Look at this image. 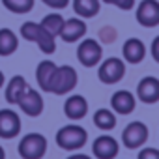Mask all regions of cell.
Masks as SVG:
<instances>
[{"label": "cell", "instance_id": "5b68a950", "mask_svg": "<svg viewBox=\"0 0 159 159\" xmlns=\"http://www.w3.org/2000/svg\"><path fill=\"white\" fill-rule=\"evenodd\" d=\"M124 75H125V64L122 58L111 56V58L99 62L98 77L103 84H116L124 79Z\"/></svg>", "mask_w": 159, "mask_h": 159}, {"label": "cell", "instance_id": "4fadbf2b", "mask_svg": "<svg viewBox=\"0 0 159 159\" xmlns=\"http://www.w3.org/2000/svg\"><path fill=\"white\" fill-rule=\"evenodd\" d=\"M137 98L146 103H157L159 101V79L157 77H144L137 84Z\"/></svg>", "mask_w": 159, "mask_h": 159}, {"label": "cell", "instance_id": "f1b7e54d", "mask_svg": "<svg viewBox=\"0 0 159 159\" xmlns=\"http://www.w3.org/2000/svg\"><path fill=\"white\" fill-rule=\"evenodd\" d=\"M4 83H6V77H4V73H2V71H0V88L4 86Z\"/></svg>", "mask_w": 159, "mask_h": 159}, {"label": "cell", "instance_id": "d6986e66", "mask_svg": "<svg viewBox=\"0 0 159 159\" xmlns=\"http://www.w3.org/2000/svg\"><path fill=\"white\" fill-rule=\"evenodd\" d=\"M71 6L81 19H92L99 13L101 0H71Z\"/></svg>", "mask_w": 159, "mask_h": 159}, {"label": "cell", "instance_id": "5bb4252c", "mask_svg": "<svg viewBox=\"0 0 159 159\" xmlns=\"http://www.w3.org/2000/svg\"><path fill=\"white\" fill-rule=\"evenodd\" d=\"M135 105H137V99L135 96L129 92V90H118L112 94L111 98V107L114 112L125 116V114H131L135 111Z\"/></svg>", "mask_w": 159, "mask_h": 159}, {"label": "cell", "instance_id": "f546056e", "mask_svg": "<svg viewBox=\"0 0 159 159\" xmlns=\"http://www.w3.org/2000/svg\"><path fill=\"white\" fill-rule=\"evenodd\" d=\"M0 159H6V152H4L2 146H0Z\"/></svg>", "mask_w": 159, "mask_h": 159}, {"label": "cell", "instance_id": "4316f807", "mask_svg": "<svg viewBox=\"0 0 159 159\" xmlns=\"http://www.w3.org/2000/svg\"><path fill=\"white\" fill-rule=\"evenodd\" d=\"M152 58L159 64V36L152 41Z\"/></svg>", "mask_w": 159, "mask_h": 159}, {"label": "cell", "instance_id": "4dcf8cb0", "mask_svg": "<svg viewBox=\"0 0 159 159\" xmlns=\"http://www.w3.org/2000/svg\"><path fill=\"white\" fill-rule=\"evenodd\" d=\"M101 2H105V4H111V0H101Z\"/></svg>", "mask_w": 159, "mask_h": 159}, {"label": "cell", "instance_id": "9c48e42d", "mask_svg": "<svg viewBox=\"0 0 159 159\" xmlns=\"http://www.w3.org/2000/svg\"><path fill=\"white\" fill-rule=\"evenodd\" d=\"M21 133V118L11 109H0V139H15Z\"/></svg>", "mask_w": 159, "mask_h": 159}, {"label": "cell", "instance_id": "cb8c5ba5", "mask_svg": "<svg viewBox=\"0 0 159 159\" xmlns=\"http://www.w3.org/2000/svg\"><path fill=\"white\" fill-rule=\"evenodd\" d=\"M137 159H159V150L157 148H142L139 152Z\"/></svg>", "mask_w": 159, "mask_h": 159}, {"label": "cell", "instance_id": "ac0fdd59", "mask_svg": "<svg viewBox=\"0 0 159 159\" xmlns=\"http://www.w3.org/2000/svg\"><path fill=\"white\" fill-rule=\"evenodd\" d=\"M56 64L52 60H41L36 67V81L39 84V88L43 92H49L51 90V81H52V75L56 71Z\"/></svg>", "mask_w": 159, "mask_h": 159}, {"label": "cell", "instance_id": "8fae6325", "mask_svg": "<svg viewBox=\"0 0 159 159\" xmlns=\"http://www.w3.org/2000/svg\"><path fill=\"white\" fill-rule=\"evenodd\" d=\"M17 105H19V109H21L26 116H32V118L39 116V114L43 112V107H45L41 94H39L38 90L30 88V86H28V90L21 96V99H19Z\"/></svg>", "mask_w": 159, "mask_h": 159}, {"label": "cell", "instance_id": "8992f818", "mask_svg": "<svg viewBox=\"0 0 159 159\" xmlns=\"http://www.w3.org/2000/svg\"><path fill=\"white\" fill-rule=\"evenodd\" d=\"M77 58L84 67H94L103 60V49L96 39H81L77 47Z\"/></svg>", "mask_w": 159, "mask_h": 159}, {"label": "cell", "instance_id": "ffe728a7", "mask_svg": "<svg viewBox=\"0 0 159 159\" xmlns=\"http://www.w3.org/2000/svg\"><path fill=\"white\" fill-rule=\"evenodd\" d=\"M19 49L17 34L11 28H0V56H10Z\"/></svg>", "mask_w": 159, "mask_h": 159}, {"label": "cell", "instance_id": "3957f363", "mask_svg": "<svg viewBox=\"0 0 159 159\" xmlns=\"http://www.w3.org/2000/svg\"><path fill=\"white\" fill-rule=\"evenodd\" d=\"M77 83H79L77 69L71 67V66H60V67H56V71L52 75L49 92L56 94V96H66L77 86Z\"/></svg>", "mask_w": 159, "mask_h": 159}, {"label": "cell", "instance_id": "e0dca14e", "mask_svg": "<svg viewBox=\"0 0 159 159\" xmlns=\"http://www.w3.org/2000/svg\"><path fill=\"white\" fill-rule=\"evenodd\" d=\"M26 90H28V83H26V79H25L23 75L11 77L10 83L6 84V92H4L6 101H8L10 105H17L19 99H21V96H23Z\"/></svg>", "mask_w": 159, "mask_h": 159}, {"label": "cell", "instance_id": "7402d4cb", "mask_svg": "<svg viewBox=\"0 0 159 159\" xmlns=\"http://www.w3.org/2000/svg\"><path fill=\"white\" fill-rule=\"evenodd\" d=\"M64 21H66V19H64L60 13H56V11H54V13H47V15L41 19V23H39V25H41L49 34H52V36L56 38V36L60 34V30H62Z\"/></svg>", "mask_w": 159, "mask_h": 159}, {"label": "cell", "instance_id": "7a4b0ae2", "mask_svg": "<svg viewBox=\"0 0 159 159\" xmlns=\"http://www.w3.org/2000/svg\"><path fill=\"white\" fill-rule=\"evenodd\" d=\"M88 140V133L84 127L77 125V124H69L64 125L56 131V144L66 150V152H75V150H81Z\"/></svg>", "mask_w": 159, "mask_h": 159}, {"label": "cell", "instance_id": "30bf717a", "mask_svg": "<svg viewBox=\"0 0 159 159\" xmlns=\"http://www.w3.org/2000/svg\"><path fill=\"white\" fill-rule=\"evenodd\" d=\"M86 23L81 19V17H71V19H66L64 25H62V30H60V38L62 41L66 43H77L81 41L84 36H86Z\"/></svg>", "mask_w": 159, "mask_h": 159}, {"label": "cell", "instance_id": "603a6c76", "mask_svg": "<svg viewBox=\"0 0 159 159\" xmlns=\"http://www.w3.org/2000/svg\"><path fill=\"white\" fill-rule=\"evenodd\" d=\"M2 4H4V8L10 10L11 13L25 15V13H30V11L34 10L36 0H2Z\"/></svg>", "mask_w": 159, "mask_h": 159}, {"label": "cell", "instance_id": "277c9868", "mask_svg": "<svg viewBox=\"0 0 159 159\" xmlns=\"http://www.w3.org/2000/svg\"><path fill=\"white\" fill-rule=\"evenodd\" d=\"M17 150L23 159H41L47 153V139L41 133H28L19 140Z\"/></svg>", "mask_w": 159, "mask_h": 159}, {"label": "cell", "instance_id": "9a60e30c", "mask_svg": "<svg viewBox=\"0 0 159 159\" xmlns=\"http://www.w3.org/2000/svg\"><path fill=\"white\" fill-rule=\"evenodd\" d=\"M64 114L69 120H83L88 114V101L83 96H69L64 103Z\"/></svg>", "mask_w": 159, "mask_h": 159}, {"label": "cell", "instance_id": "6da1fadb", "mask_svg": "<svg viewBox=\"0 0 159 159\" xmlns=\"http://www.w3.org/2000/svg\"><path fill=\"white\" fill-rule=\"evenodd\" d=\"M19 32H21L23 39L38 43V47L41 49V52H45V54H52V52L56 51V39H54V36L49 34L39 23L26 21V23L21 25Z\"/></svg>", "mask_w": 159, "mask_h": 159}, {"label": "cell", "instance_id": "83f0119b", "mask_svg": "<svg viewBox=\"0 0 159 159\" xmlns=\"http://www.w3.org/2000/svg\"><path fill=\"white\" fill-rule=\"evenodd\" d=\"M67 159H92V157L86 155V153H75V155H69Z\"/></svg>", "mask_w": 159, "mask_h": 159}, {"label": "cell", "instance_id": "2e32d148", "mask_svg": "<svg viewBox=\"0 0 159 159\" xmlns=\"http://www.w3.org/2000/svg\"><path fill=\"white\" fill-rule=\"evenodd\" d=\"M122 56L129 64H140L146 56V45L139 38H129L122 47Z\"/></svg>", "mask_w": 159, "mask_h": 159}, {"label": "cell", "instance_id": "44dd1931", "mask_svg": "<svg viewBox=\"0 0 159 159\" xmlns=\"http://www.w3.org/2000/svg\"><path fill=\"white\" fill-rule=\"evenodd\" d=\"M94 124L101 131H111V129L116 127V116L109 109H98L94 112Z\"/></svg>", "mask_w": 159, "mask_h": 159}, {"label": "cell", "instance_id": "52a82bcc", "mask_svg": "<svg viewBox=\"0 0 159 159\" xmlns=\"http://www.w3.org/2000/svg\"><path fill=\"white\" fill-rule=\"evenodd\" d=\"M135 19L144 28L159 26V0H140L135 10Z\"/></svg>", "mask_w": 159, "mask_h": 159}, {"label": "cell", "instance_id": "d4e9b609", "mask_svg": "<svg viewBox=\"0 0 159 159\" xmlns=\"http://www.w3.org/2000/svg\"><path fill=\"white\" fill-rule=\"evenodd\" d=\"M41 2H43L45 6L52 8V10H64V8H67V6H69L71 0H41Z\"/></svg>", "mask_w": 159, "mask_h": 159}, {"label": "cell", "instance_id": "484cf974", "mask_svg": "<svg viewBox=\"0 0 159 159\" xmlns=\"http://www.w3.org/2000/svg\"><path fill=\"white\" fill-rule=\"evenodd\" d=\"M111 4L116 6L122 11H127V10H133L135 8V0H111Z\"/></svg>", "mask_w": 159, "mask_h": 159}, {"label": "cell", "instance_id": "ba28073f", "mask_svg": "<svg viewBox=\"0 0 159 159\" xmlns=\"http://www.w3.org/2000/svg\"><path fill=\"white\" fill-rule=\"evenodd\" d=\"M148 127L142 122H131L125 125V129L122 131V144L127 150H137L142 144H146L148 140Z\"/></svg>", "mask_w": 159, "mask_h": 159}, {"label": "cell", "instance_id": "7c38bea8", "mask_svg": "<svg viewBox=\"0 0 159 159\" xmlns=\"http://www.w3.org/2000/svg\"><path fill=\"white\" fill-rule=\"evenodd\" d=\"M118 150L120 144L111 135H99L92 144V152L98 159H114L118 155Z\"/></svg>", "mask_w": 159, "mask_h": 159}]
</instances>
